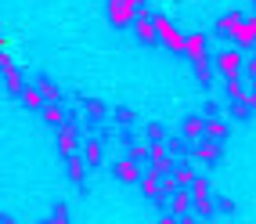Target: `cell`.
Listing matches in <instances>:
<instances>
[{"label":"cell","mask_w":256,"mask_h":224,"mask_svg":"<svg viewBox=\"0 0 256 224\" xmlns=\"http://www.w3.org/2000/svg\"><path fill=\"white\" fill-rule=\"evenodd\" d=\"M138 4L134 0H108V22L116 26V29H126V26H134V19H138Z\"/></svg>","instance_id":"cell-1"},{"label":"cell","mask_w":256,"mask_h":224,"mask_svg":"<svg viewBox=\"0 0 256 224\" xmlns=\"http://www.w3.org/2000/svg\"><path fill=\"white\" fill-rule=\"evenodd\" d=\"M134 33H138V40H141V44H148V47L162 44V40H159V29H156V15H152L148 8H141V11H138V19H134Z\"/></svg>","instance_id":"cell-2"},{"label":"cell","mask_w":256,"mask_h":224,"mask_svg":"<svg viewBox=\"0 0 256 224\" xmlns=\"http://www.w3.org/2000/svg\"><path fill=\"white\" fill-rule=\"evenodd\" d=\"M242 55L238 51H220L216 55V73L224 76V80H234V76H242Z\"/></svg>","instance_id":"cell-3"},{"label":"cell","mask_w":256,"mask_h":224,"mask_svg":"<svg viewBox=\"0 0 256 224\" xmlns=\"http://www.w3.org/2000/svg\"><path fill=\"white\" fill-rule=\"evenodd\" d=\"M112 177H116V181H123V184H141L144 174H141L138 159H130V156H126V159H119V163L112 166Z\"/></svg>","instance_id":"cell-4"},{"label":"cell","mask_w":256,"mask_h":224,"mask_svg":"<svg viewBox=\"0 0 256 224\" xmlns=\"http://www.w3.org/2000/svg\"><path fill=\"white\" fill-rule=\"evenodd\" d=\"M192 199H195V213H202V217H210L213 213V199H210V184L202 181V177H195V184H192Z\"/></svg>","instance_id":"cell-5"},{"label":"cell","mask_w":256,"mask_h":224,"mask_svg":"<svg viewBox=\"0 0 256 224\" xmlns=\"http://www.w3.org/2000/svg\"><path fill=\"white\" fill-rule=\"evenodd\" d=\"M159 192H162V170L148 166V174L141 177V195L144 199H159Z\"/></svg>","instance_id":"cell-6"},{"label":"cell","mask_w":256,"mask_h":224,"mask_svg":"<svg viewBox=\"0 0 256 224\" xmlns=\"http://www.w3.org/2000/svg\"><path fill=\"white\" fill-rule=\"evenodd\" d=\"M4 87H8V98H22V91H26V83H22V76H18V69L8 62V55H4Z\"/></svg>","instance_id":"cell-7"},{"label":"cell","mask_w":256,"mask_h":224,"mask_svg":"<svg viewBox=\"0 0 256 224\" xmlns=\"http://www.w3.org/2000/svg\"><path fill=\"white\" fill-rule=\"evenodd\" d=\"M184 58L192 62V65L206 62V37H198V33H192V37H188V44H184Z\"/></svg>","instance_id":"cell-8"},{"label":"cell","mask_w":256,"mask_h":224,"mask_svg":"<svg viewBox=\"0 0 256 224\" xmlns=\"http://www.w3.org/2000/svg\"><path fill=\"white\" fill-rule=\"evenodd\" d=\"M170 213L174 217H184V213H195V199L184 192V188H177L174 195H170Z\"/></svg>","instance_id":"cell-9"},{"label":"cell","mask_w":256,"mask_h":224,"mask_svg":"<svg viewBox=\"0 0 256 224\" xmlns=\"http://www.w3.org/2000/svg\"><path fill=\"white\" fill-rule=\"evenodd\" d=\"M170 145H162V141H152V166H159L162 174H170L174 170V156H170Z\"/></svg>","instance_id":"cell-10"},{"label":"cell","mask_w":256,"mask_h":224,"mask_svg":"<svg viewBox=\"0 0 256 224\" xmlns=\"http://www.w3.org/2000/svg\"><path fill=\"white\" fill-rule=\"evenodd\" d=\"M238 47H256V19H242V26L234 29V37H231Z\"/></svg>","instance_id":"cell-11"},{"label":"cell","mask_w":256,"mask_h":224,"mask_svg":"<svg viewBox=\"0 0 256 224\" xmlns=\"http://www.w3.org/2000/svg\"><path fill=\"white\" fill-rule=\"evenodd\" d=\"M22 105H26V109H32V112L47 105V98H44V91H40V83H29V87L22 91Z\"/></svg>","instance_id":"cell-12"},{"label":"cell","mask_w":256,"mask_h":224,"mask_svg":"<svg viewBox=\"0 0 256 224\" xmlns=\"http://www.w3.org/2000/svg\"><path fill=\"white\" fill-rule=\"evenodd\" d=\"M58 148H62V156H65V159L80 152V141H76V134H72L69 127H58Z\"/></svg>","instance_id":"cell-13"},{"label":"cell","mask_w":256,"mask_h":224,"mask_svg":"<svg viewBox=\"0 0 256 224\" xmlns=\"http://www.w3.org/2000/svg\"><path fill=\"white\" fill-rule=\"evenodd\" d=\"M238 26H242V11H228V15H224V19H220V22H216V33H220V37H228V40H231Z\"/></svg>","instance_id":"cell-14"},{"label":"cell","mask_w":256,"mask_h":224,"mask_svg":"<svg viewBox=\"0 0 256 224\" xmlns=\"http://www.w3.org/2000/svg\"><path fill=\"white\" fill-rule=\"evenodd\" d=\"M184 137H188V141L206 137V119H202V116H188V119H184Z\"/></svg>","instance_id":"cell-15"},{"label":"cell","mask_w":256,"mask_h":224,"mask_svg":"<svg viewBox=\"0 0 256 224\" xmlns=\"http://www.w3.org/2000/svg\"><path fill=\"white\" fill-rule=\"evenodd\" d=\"M198 159H206V163H216L220 156H224V148H220V141H213V137H206V141L198 145V152H195Z\"/></svg>","instance_id":"cell-16"},{"label":"cell","mask_w":256,"mask_h":224,"mask_svg":"<svg viewBox=\"0 0 256 224\" xmlns=\"http://www.w3.org/2000/svg\"><path fill=\"white\" fill-rule=\"evenodd\" d=\"M40 112H44V123H50V127H62V123H65V112H62L58 101H47Z\"/></svg>","instance_id":"cell-17"},{"label":"cell","mask_w":256,"mask_h":224,"mask_svg":"<svg viewBox=\"0 0 256 224\" xmlns=\"http://www.w3.org/2000/svg\"><path fill=\"white\" fill-rule=\"evenodd\" d=\"M83 163H87V166H98L101 163V141H98V137L83 145Z\"/></svg>","instance_id":"cell-18"},{"label":"cell","mask_w":256,"mask_h":224,"mask_svg":"<svg viewBox=\"0 0 256 224\" xmlns=\"http://www.w3.org/2000/svg\"><path fill=\"white\" fill-rule=\"evenodd\" d=\"M174 181H177V188H192V184H195V170L180 163V166L174 170Z\"/></svg>","instance_id":"cell-19"},{"label":"cell","mask_w":256,"mask_h":224,"mask_svg":"<svg viewBox=\"0 0 256 224\" xmlns=\"http://www.w3.org/2000/svg\"><path fill=\"white\" fill-rule=\"evenodd\" d=\"M65 163H69V177H72L76 184H83V177H87V163H80L76 156H69Z\"/></svg>","instance_id":"cell-20"},{"label":"cell","mask_w":256,"mask_h":224,"mask_svg":"<svg viewBox=\"0 0 256 224\" xmlns=\"http://www.w3.org/2000/svg\"><path fill=\"white\" fill-rule=\"evenodd\" d=\"M206 137H213V141H224V137H228V123L210 119V123H206Z\"/></svg>","instance_id":"cell-21"},{"label":"cell","mask_w":256,"mask_h":224,"mask_svg":"<svg viewBox=\"0 0 256 224\" xmlns=\"http://www.w3.org/2000/svg\"><path fill=\"white\" fill-rule=\"evenodd\" d=\"M130 159H152V145L148 141H138V145H130Z\"/></svg>","instance_id":"cell-22"},{"label":"cell","mask_w":256,"mask_h":224,"mask_svg":"<svg viewBox=\"0 0 256 224\" xmlns=\"http://www.w3.org/2000/svg\"><path fill=\"white\" fill-rule=\"evenodd\" d=\"M246 94V87H242V76H234V80H228V98L234 101V98H242Z\"/></svg>","instance_id":"cell-23"},{"label":"cell","mask_w":256,"mask_h":224,"mask_svg":"<svg viewBox=\"0 0 256 224\" xmlns=\"http://www.w3.org/2000/svg\"><path fill=\"white\" fill-rule=\"evenodd\" d=\"M249 112H252V109L246 105V101H242V98H234V101H231V116H234V119H246Z\"/></svg>","instance_id":"cell-24"},{"label":"cell","mask_w":256,"mask_h":224,"mask_svg":"<svg viewBox=\"0 0 256 224\" xmlns=\"http://www.w3.org/2000/svg\"><path fill=\"white\" fill-rule=\"evenodd\" d=\"M36 83H40V91H44V98H47V101H58V98H62V94H58V87H54L50 80H36Z\"/></svg>","instance_id":"cell-25"},{"label":"cell","mask_w":256,"mask_h":224,"mask_svg":"<svg viewBox=\"0 0 256 224\" xmlns=\"http://www.w3.org/2000/svg\"><path fill=\"white\" fill-rule=\"evenodd\" d=\"M195 73H198V80H202V83H210L213 69H210V62H198V65H195Z\"/></svg>","instance_id":"cell-26"},{"label":"cell","mask_w":256,"mask_h":224,"mask_svg":"<svg viewBox=\"0 0 256 224\" xmlns=\"http://www.w3.org/2000/svg\"><path fill=\"white\" fill-rule=\"evenodd\" d=\"M242 101H246L249 109H256V76H252V87H249V91L242 94Z\"/></svg>","instance_id":"cell-27"},{"label":"cell","mask_w":256,"mask_h":224,"mask_svg":"<svg viewBox=\"0 0 256 224\" xmlns=\"http://www.w3.org/2000/svg\"><path fill=\"white\" fill-rule=\"evenodd\" d=\"M83 109H87L90 116H105V105H101V101H87V105H83Z\"/></svg>","instance_id":"cell-28"},{"label":"cell","mask_w":256,"mask_h":224,"mask_svg":"<svg viewBox=\"0 0 256 224\" xmlns=\"http://www.w3.org/2000/svg\"><path fill=\"white\" fill-rule=\"evenodd\" d=\"M50 220H54V224H65V220H69V213H65V206H58V210H54V217H50Z\"/></svg>","instance_id":"cell-29"},{"label":"cell","mask_w":256,"mask_h":224,"mask_svg":"<svg viewBox=\"0 0 256 224\" xmlns=\"http://www.w3.org/2000/svg\"><path fill=\"white\" fill-rule=\"evenodd\" d=\"M148 137H152V141H162V127L152 123V127H148Z\"/></svg>","instance_id":"cell-30"},{"label":"cell","mask_w":256,"mask_h":224,"mask_svg":"<svg viewBox=\"0 0 256 224\" xmlns=\"http://www.w3.org/2000/svg\"><path fill=\"white\" fill-rule=\"evenodd\" d=\"M159 224H180V217H174V213H166V217H159Z\"/></svg>","instance_id":"cell-31"},{"label":"cell","mask_w":256,"mask_h":224,"mask_svg":"<svg viewBox=\"0 0 256 224\" xmlns=\"http://www.w3.org/2000/svg\"><path fill=\"white\" fill-rule=\"evenodd\" d=\"M246 69H249V76H256V51H252V58L246 62Z\"/></svg>","instance_id":"cell-32"},{"label":"cell","mask_w":256,"mask_h":224,"mask_svg":"<svg viewBox=\"0 0 256 224\" xmlns=\"http://www.w3.org/2000/svg\"><path fill=\"white\" fill-rule=\"evenodd\" d=\"M180 224H195V217H192V213H184V217H180Z\"/></svg>","instance_id":"cell-33"},{"label":"cell","mask_w":256,"mask_h":224,"mask_svg":"<svg viewBox=\"0 0 256 224\" xmlns=\"http://www.w3.org/2000/svg\"><path fill=\"white\" fill-rule=\"evenodd\" d=\"M134 4H138V8H141V4H144V0H134Z\"/></svg>","instance_id":"cell-34"},{"label":"cell","mask_w":256,"mask_h":224,"mask_svg":"<svg viewBox=\"0 0 256 224\" xmlns=\"http://www.w3.org/2000/svg\"><path fill=\"white\" fill-rule=\"evenodd\" d=\"M252 4H256V0H252Z\"/></svg>","instance_id":"cell-35"}]
</instances>
